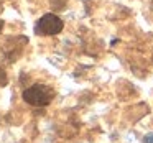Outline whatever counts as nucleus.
<instances>
[{
  "label": "nucleus",
  "mask_w": 153,
  "mask_h": 143,
  "mask_svg": "<svg viewBox=\"0 0 153 143\" xmlns=\"http://www.w3.org/2000/svg\"><path fill=\"white\" fill-rule=\"evenodd\" d=\"M54 90L46 84H33L23 90V100L35 107H45L53 100Z\"/></svg>",
  "instance_id": "nucleus-1"
},
{
  "label": "nucleus",
  "mask_w": 153,
  "mask_h": 143,
  "mask_svg": "<svg viewBox=\"0 0 153 143\" xmlns=\"http://www.w3.org/2000/svg\"><path fill=\"white\" fill-rule=\"evenodd\" d=\"M63 27H64L63 20L59 17H56L53 13H46L36 21L35 31H36V35H41V36H53V35L61 33Z\"/></svg>",
  "instance_id": "nucleus-2"
},
{
  "label": "nucleus",
  "mask_w": 153,
  "mask_h": 143,
  "mask_svg": "<svg viewBox=\"0 0 153 143\" xmlns=\"http://www.w3.org/2000/svg\"><path fill=\"white\" fill-rule=\"evenodd\" d=\"M7 82H8V79H7V73L4 71V67L0 66V87H4Z\"/></svg>",
  "instance_id": "nucleus-3"
},
{
  "label": "nucleus",
  "mask_w": 153,
  "mask_h": 143,
  "mask_svg": "<svg viewBox=\"0 0 153 143\" xmlns=\"http://www.w3.org/2000/svg\"><path fill=\"white\" fill-rule=\"evenodd\" d=\"M143 143H153V133H148V135L143 136Z\"/></svg>",
  "instance_id": "nucleus-4"
},
{
  "label": "nucleus",
  "mask_w": 153,
  "mask_h": 143,
  "mask_svg": "<svg viewBox=\"0 0 153 143\" xmlns=\"http://www.w3.org/2000/svg\"><path fill=\"white\" fill-rule=\"evenodd\" d=\"M2 28H4V21L0 20V31H2Z\"/></svg>",
  "instance_id": "nucleus-5"
}]
</instances>
